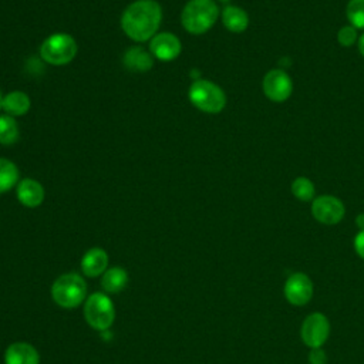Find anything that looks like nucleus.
Listing matches in <instances>:
<instances>
[{"instance_id":"obj_1","label":"nucleus","mask_w":364,"mask_h":364,"mask_svg":"<svg viewBox=\"0 0 364 364\" xmlns=\"http://www.w3.org/2000/svg\"><path fill=\"white\" fill-rule=\"evenodd\" d=\"M162 21V9L155 0H136L121 16L124 33L136 43L151 40Z\"/></svg>"},{"instance_id":"obj_2","label":"nucleus","mask_w":364,"mask_h":364,"mask_svg":"<svg viewBox=\"0 0 364 364\" xmlns=\"http://www.w3.org/2000/svg\"><path fill=\"white\" fill-rule=\"evenodd\" d=\"M219 17V9L213 0H189L182 13L181 23L191 34H203L212 28Z\"/></svg>"},{"instance_id":"obj_3","label":"nucleus","mask_w":364,"mask_h":364,"mask_svg":"<svg viewBox=\"0 0 364 364\" xmlns=\"http://www.w3.org/2000/svg\"><path fill=\"white\" fill-rule=\"evenodd\" d=\"M87 283L78 273L58 276L51 286V297L63 309H75L85 301Z\"/></svg>"},{"instance_id":"obj_4","label":"nucleus","mask_w":364,"mask_h":364,"mask_svg":"<svg viewBox=\"0 0 364 364\" xmlns=\"http://www.w3.org/2000/svg\"><path fill=\"white\" fill-rule=\"evenodd\" d=\"M188 98L193 107L208 114H218L226 105L223 90L209 80L193 81L189 87Z\"/></svg>"},{"instance_id":"obj_5","label":"nucleus","mask_w":364,"mask_h":364,"mask_svg":"<svg viewBox=\"0 0 364 364\" xmlns=\"http://www.w3.org/2000/svg\"><path fill=\"white\" fill-rule=\"evenodd\" d=\"M84 318L94 330L105 331L112 326L115 307L105 291H95L85 299Z\"/></svg>"},{"instance_id":"obj_6","label":"nucleus","mask_w":364,"mask_h":364,"mask_svg":"<svg viewBox=\"0 0 364 364\" xmlns=\"http://www.w3.org/2000/svg\"><path fill=\"white\" fill-rule=\"evenodd\" d=\"M77 50L78 47L74 37L67 33H55L43 41L40 55L47 64L65 65L74 60Z\"/></svg>"},{"instance_id":"obj_7","label":"nucleus","mask_w":364,"mask_h":364,"mask_svg":"<svg viewBox=\"0 0 364 364\" xmlns=\"http://www.w3.org/2000/svg\"><path fill=\"white\" fill-rule=\"evenodd\" d=\"M300 336L303 343L310 348L321 347L328 336H330V321L323 313H311L309 314L300 328Z\"/></svg>"},{"instance_id":"obj_8","label":"nucleus","mask_w":364,"mask_h":364,"mask_svg":"<svg viewBox=\"0 0 364 364\" xmlns=\"http://www.w3.org/2000/svg\"><path fill=\"white\" fill-rule=\"evenodd\" d=\"M344 213L343 202L333 195H320L313 199L311 215L323 225H337L344 218Z\"/></svg>"},{"instance_id":"obj_9","label":"nucleus","mask_w":364,"mask_h":364,"mask_svg":"<svg viewBox=\"0 0 364 364\" xmlns=\"http://www.w3.org/2000/svg\"><path fill=\"white\" fill-rule=\"evenodd\" d=\"M313 282L311 279L303 273V272H296L291 273L283 286V293L286 300L293 304V306H304L307 304L311 297H313Z\"/></svg>"},{"instance_id":"obj_10","label":"nucleus","mask_w":364,"mask_h":364,"mask_svg":"<svg viewBox=\"0 0 364 364\" xmlns=\"http://www.w3.org/2000/svg\"><path fill=\"white\" fill-rule=\"evenodd\" d=\"M264 95L274 102L286 101L293 91V81L289 74L283 70L274 68L264 74L262 81Z\"/></svg>"},{"instance_id":"obj_11","label":"nucleus","mask_w":364,"mask_h":364,"mask_svg":"<svg viewBox=\"0 0 364 364\" xmlns=\"http://www.w3.org/2000/svg\"><path fill=\"white\" fill-rule=\"evenodd\" d=\"M179 38L172 33H159L149 40V51L159 61H172L181 54Z\"/></svg>"},{"instance_id":"obj_12","label":"nucleus","mask_w":364,"mask_h":364,"mask_svg":"<svg viewBox=\"0 0 364 364\" xmlns=\"http://www.w3.org/2000/svg\"><path fill=\"white\" fill-rule=\"evenodd\" d=\"M18 202L26 206V208H37L43 203L44 200V188L43 185L31 178L21 179L17 183V191H16Z\"/></svg>"},{"instance_id":"obj_13","label":"nucleus","mask_w":364,"mask_h":364,"mask_svg":"<svg viewBox=\"0 0 364 364\" xmlns=\"http://www.w3.org/2000/svg\"><path fill=\"white\" fill-rule=\"evenodd\" d=\"M4 364H40V354L34 346L17 341L6 348Z\"/></svg>"},{"instance_id":"obj_14","label":"nucleus","mask_w":364,"mask_h":364,"mask_svg":"<svg viewBox=\"0 0 364 364\" xmlns=\"http://www.w3.org/2000/svg\"><path fill=\"white\" fill-rule=\"evenodd\" d=\"M108 269V253L102 247H91L81 257V272L87 277L104 274Z\"/></svg>"},{"instance_id":"obj_15","label":"nucleus","mask_w":364,"mask_h":364,"mask_svg":"<svg viewBox=\"0 0 364 364\" xmlns=\"http://www.w3.org/2000/svg\"><path fill=\"white\" fill-rule=\"evenodd\" d=\"M122 61H124V65L129 71H135V73H146L154 65L152 54L145 51L141 47H131V48H128L124 53Z\"/></svg>"},{"instance_id":"obj_16","label":"nucleus","mask_w":364,"mask_h":364,"mask_svg":"<svg viewBox=\"0 0 364 364\" xmlns=\"http://www.w3.org/2000/svg\"><path fill=\"white\" fill-rule=\"evenodd\" d=\"M31 101L23 91H11L3 97L1 109L10 117H21L28 112Z\"/></svg>"},{"instance_id":"obj_17","label":"nucleus","mask_w":364,"mask_h":364,"mask_svg":"<svg viewBox=\"0 0 364 364\" xmlns=\"http://www.w3.org/2000/svg\"><path fill=\"white\" fill-rule=\"evenodd\" d=\"M128 272L124 267L114 266L104 272L101 277V287L102 290L108 293H119L122 291L128 284Z\"/></svg>"},{"instance_id":"obj_18","label":"nucleus","mask_w":364,"mask_h":364,"mask_svg":"<svg viewBox=\"0 0 364 364\" xmlns=\"http://www.w3.org/2000/svg\"><path fill=\"white\" fill-rule=\"evenodd\" d=\"M222 23L232 33H243L249 26V16L237 6H226L222 10Z\"/></svg>"},{"instance_id":"obj_19","label":"nucleus","mask_w":364,"mask_h":364,"mask_svg":"<svg viewBox=\"0 0 364 364\" xmlns=\"http://www.w3.org/2000/svg\"><path fill=\"white\" fill-rule=\"evenodd\" d=\"M18 181V168L14 162L0 158V193H4L16 186Z\"/></svg>"},{"instance_id":"obj_20","label":"nucleus","mask_w":364,"mask_h":364,"mask_svg":"<svg viewBox=\"0 0 364 364\" xmlns=\"http://www.w3.org/2000/svg\"><path fill=\"white\" fill-rule=\"evenodd\" d=\"M18 139V125L10 115H0V145H13Z\"/></svg>"},{"instance_id":"obj_21","label":"nucleus","mask_w":364,"mask_h":364,"mask_svg":"<svg viewBox=\"0 0 364 364\" xmlns=\"http://www.w3.org/2000/svg\"><path fill=\"white\" fill-rule=\"evenodd\" d=\"M291 193L294 198H297L301 202H309L314 199V185L313 182L306 176H299L291 182Z\"/></svg>"},{"instance_id":"obj_22","label":"nucleus","mask_w":364,"mask_h":364,"mask_svg":"<svg viewBox=\"0 0 364 364\" xmlns=\"http://www.w3.org/2000/svg\"><path fill=\"white\" fill-rule=\"evenodd\" d=\"M346 13L353 27L364 28V0H350Z\"/></svg>"},{"instance_id":"obj_23","label":"nucleus","mask_w":364,"mask_h":364,"mask_svg":"<svg viewBox=\"0 0 364 364\" xmlns=\"http://www.w3.org/2000/svg\"><path fill=\"white\" fill-rule=\"evenodd\" d=\"M337 41L343 47H350L357 41V28L350 26H344L337 33Z\"/></svg>"},{"instance_id":"obj_24","label":"nucleus","mask_w":364,"mask_h":364,"mask_svg":"<svg viewBox=\"0 0 364 364\" xmlns=\"http://www.w3.org/2000/svg\"><path fill=\"white\" fill-rule=\"evenodd\" d=\"M309 363L310 364H327V354H326V351L321 347L310 348Z\"/></svg>"},{"instance_id":"obj_25","label":"nucleus","mask_w":364,"mask_h":364,"mask_svg":"<svg viewBox=\"0 0 364 364\" xmlns=\"http://www.w3.org/2000/svg\"><path fill=\"white\" fill-rule=\"evenodd\" d=\"M354 250L364 260V230H360L354 237Z\"/></svg>"},{"instance_id":"obj_26","label":"nucleus","mask_w":364,"mask_h":364,"mask_svg":"<svg viewBox=\"0 0 364 364\" xmlns=\"http://www.w3.org/2000/svg\"><path fill=\"white\" fill-rule=\"evenodd\" d=\"M355 225L360 228V230H364V213L357 215V218H355Z\"/></svg>"},{"instance_id":"obj_27","label":"nucleus","mask_w":364,"mask_h":364,"mask_svg":"<svg viewBox=\"0 0 364 364\" xmlns=\"http://www.w3.org/2000/svg\"><path fill=\"white\" fill-rule=\"evenodd\" d=\"M358 51L364 57V34L358 38Z\"/></svg>"},{"instance_id":"obj_28","label":"nucleus","mask_w":364,"mask_h":364,"mask_svg":"<svg viewBox=\"0 0 364 364\" xmlns=\"http://www.w3.org/2000/svg\"><path fill=\"white\" fill-rule=\"evenodd\" d=\"M1 102H3V95H1V91H0V109H1Z\"/></svg>"},{"instance_id":"obj_29","label":"nucleus","mask_w":364,"mask_h":364,"mask_svg":"<svg viewBox=\"0 0 364 364\" xmlns=\"http://www.w3.org/2000/svg\"><path fill=\"white\" fill-rule=\"evenodd\" d=\"M219 1H230V0H219Z\"/></svg>"}]
</instances>
